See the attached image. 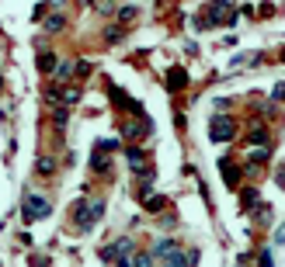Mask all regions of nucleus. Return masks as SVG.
Instances as JSON below:
<instances>
[{"instance_id": "nucleus-1", "label": "nucleus", "mask_w": 285, "mask_h": 267, "mask_svg": "<svg viewBox=\"0 0 285 267\" xmlns=\"http://www.w3.org/2000/svg\"><path fill=\"white\" fill-rule=\"evenodd\" d=\"M24 209H28V215H35V219H39V215L49 212V205H45L42 198H28V205H24Z\"/></svg>"}]
</instances>
